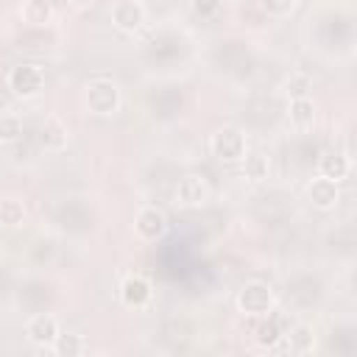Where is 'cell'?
Listing matches in <instances>:
<instances>
[{
    "label": "cell",
    "instance_id": "obj_1",
    "mask_svg": "<svg viewBox=\"0 0 357 357\" xmlns=\"http://www.w3.org/2000/svg\"><path fill=\"white\" fill-rule=\"evenodd\" d=\"M81 103H84V112L92 114V117H112L123 106V92H120L114 78H103L100 75V78L86 81Z\"/></svg>",
    "mask_w": 357,
    "mask_h": 357
},
{
    "label": "cell",
    "instance_id": "obj_2",
    "mask_svg": "<svg viewBox=\"0 0 357 357\" xmlns=\"http://www.w3.org/2000/svg\"><path fill=\"white\" fill-rule=\"evenodd\" d=\"M6 84L11 89V95L17 100H33L45 92V67L36 64V61H22V64H14L6 75Z\"/></svg>",
    "mask_w": 357,
    "mask_h": 357
},
{
    "label": "cell",
    "instance_id": "obj_3",
    "mask_svg": "<svg viewBox=\"0 0 357 357\" xmlns=\"http://www.w3.org/2000/svg\"><path fill=\"white\" fill-rule=\"evenodd\" d=\"M237 312H243L245 318H265L273 307H276V293L268 282L251 279L237 290Z\"/></svg>",
    "mask_w": 357,
    "mask_h": 357
},
{
    "label": "cell",
    "instance_id": "obj_4",
    "mask_svg": "<svg viewBox=\"0 0 357 357\" xmlns=\"http://www.w3.org/2000/svg\"><path fill=\"white\" fill-rule=\"evenodd\" d=\"M209 153L223 165H237L248 153V142L243 128L237 126H220L209 137Z\"/></svg>",
    "mask_w": 357,
    "mask_h": 357
},
{
    "label": "cell",
    "instance_id": "obj_5",
    "mask_svg": "<svg viewBox=\"0 0 357 357\" xmlns=\"http://www.w3.org/2000/svg\"><path fill=\"white\" fill-rule=\"evenodd\" d=\"M209 195H212L209 181H206L201 173H187V176H181L178 184H176V192H173L178 209H201V206H206Z\"/></svg>",
    "mask_w": 357,
    "mask_h": 357
},
{
    "label": "cell",
    "instance_id": "obj_6",
    "mask_svg": "<svg viewBox=\"0 0 357 357\" xmlns=\"http://www.w3.org/2000/svg\"><path fill=\"white\" fill-rule=\"evenodd\" d=\"M167 231V215L153 206V204H145L137 209L134 215V234L145 243H153V240H162Z\"/></svg>",
    "mask_w": 357,
    "mask_h": 357
},
{
    "label": "cell",
    "instance_id": "obj_7",
    "mask_svg": "<svg viewBox=\"0 0 357 357\" xmlns=\"http://www.w3.org/2000/svg\"><path fill=\"white\" fill-rule=\"evenodd\" d=\"M304 195L310 201L312 209L318 212H332L337 204H340V184L332 181V178H324V176H315L304 184Z\"/></svg>",
    "mask_w": 357,
    "mask_h": 357
},
{
    "label": "cell",
    "instance_id": "obj_8",
    "mask_svg": "<svg viewBox=\"0 0 357 357\" xmlns=\"http://www.w3.org/2000/svg\"><path fill=\"white\" fill-rule=\"evenodd\" d=\"M120 301L128 310H145L153 301V282L142 273H128L120 282Z\"/></svg>",
    "mask_w": 357,
    "mask_h": 357
},
{
    "label": "cell",
    "instance_id": "obj_9",
    "mask_svg": "<svg viewBox=\"0 0 357 357\" xmlns=\"http://www.w3.org/2000/svg\"><path fill=\"white\" fill-rule=\"evenodd\" d=\"M109 17L120 33H137L145 25V6L139 0H114Z\"/></svg>",
    "mask_w": 357,
    "mask_h": 357
},
{
    "label": "cell",
    "instance_id": "obj_10",
    "mask_svg": "<svg viewBox=\"0 0 357 357\" xmlns=\"http://www.w3.org/2000/svg\"><path fill=\"white\" fill-rule=\"evenodd\" d=\"M59 332H61V326H59L56 315H50V312H36L25 321V337L39 349H50L53 340L59 337Z\"/></svg>",
    "mask_w": 357,
    "mask_h": 357
},
{
    "label": "cell",
    "instance_id": "obj_11",
    "mask_svg": "<svg viewBox=\"0 0 357 357\" xmlns=\"http://www.w3.org/2000/svg\"><path fill=\"white\" fill-rule=\"evenodd\" d=\"M315 170H318V176L332 178V181L340 184V181L351 173V159H349L343 151H324V153L318 156V162H315Z\"/></svg>",
    "mask_w": 357,
    "mask_h": 357
},
{
    "label": "cell",
    "instance_id": "obj_12",
    "mask_svg": "<svg viewBox=\"0 0 357 357\" xmlns=\"http://www.w3.org/2000/svg\"><path fill=\"white\" fill-rule=\"evenodd\" d=\"M287 120H290V126L296 128V131H310L312 126H315V120H318V106H315V100L307 95V98H293L290 103H287Z\"/></svg>",
    "mask_w": 357,
    "mask_h": 357
},
{
    "label": "cell",
    "instance_id": "obj_13",
    "mask_svg": "<svg viewBox=\"0 0 357 357\" xmlns=\"http://www.w3.org/2000/svg\"><path fill=\"white\" fill-rule=\"evenodd\" d=\"M282 340H284V349H287L290 354H312L315 346H318V335H315V329H312L310 324H296V326H290Z\"/></svg>",
    "mask_w": 357,
    "mask_h": 357
},
{
    "label": "cell",
    "instance_id": "obj_14",
    "mask_svg": "<svg viewBox=\"0 0 357 357\" xmlns=\"http://www.w3.org/2000/svg\"><path fill=\"white\" fill-rule=\"evenodd\" d=\"M284 324H282V318L279 315H273V310L265 315V321H259L257 324V329H254V343L259 346V349H276L279 343H282V337H284Z\"/></svg>",
    "mask_w": 357,
    "mask_h": 357
},
{
    "label": "cell",
    "instance_id": "obj_15",
    "mask_svg": "<svg viewBox=\"0 0 357 357\" xmlns=\"http://www.w3.org/2000/svg\"><path fill=\"white\" fill-rule=\"evenodd\" d=\"M39 139L47 151H61L67 142H70V128L61 117L56 114H47L45 123H42V131H39Z\"/></svg>",
    "mask_w": 357,
    "mask_h": 357
},
{
    "label": "cell",
    "instance_id": "obj_16",
    "mask_svg": "<svg viewBox=\"0 0 357 357\" xmlns=\"http://www.w3.org/2000/svg\"><path fill=\"white\" fill-rule=\"evenodd\" d=\"M56 17V8L50 6V0H25L20 6V20L25 25H33V28H45L50 25Z\"/></svg>",
    "mask_w": 357,
    "mask_h": 357
},
{
    "label": "cell",
    "instance_id": "obj_17",
    "mask_svg": "<svg viewBox=\"0 0 357 357\" xmlns=\"http://www.w3.org/2000/svg\"><path fill=\"white\" fill-rule=\"evenodd\" d=\"M25 218H28V206L22 198H17V195L0 198V226L3 229H17L25 223Z\"/></svg>",
    "mask_w": 357,
    "mask_h": 357
},
{
    "label": "cell",
    "instance_id": "obj_18",
    "mask_svg": "<svg viewBox=\"0 0 357 357\" xmlns=\"http://www.w3.org/2000/svg\"><path fill=\"white\" fill-rule=\"evenodd\" d=\"M237 165H240V170H243V178H248V181H254V184H259V181H265V178L271 176V159H268L265 153H259V151L245 153Z\"/></svg>",
    "mask_w": 357,
    "mask_h": 357
},
{
    "label": "cell",
    "instance_id": "obj_19",
    "mask_svg": "<svg viewBox=\"0 0 357 357\" xmlns=\"http://www.w3.org/2000/svg\"><path fill=\"white\" fill-rule=\"evenodd\" d=\"M50 351L56 357H81L86 351V340H84V335H75V332H59Z\"/></svg>",
    "mask_w": 357,
    "mask_h": 357
},
{
    "label": "cell",
    "instance_id": "obj_20",
    "mask_svg": "<svg viewBox=\"0 0 357 357\" xmlns=\"http://www.w3.org/2000/svg\"><path fill=\"white\" fill-rule=\"evenodd\" d=\"M22 137V117L17 112H0V145H14Z\"/></svg>",
    "mask_w": 357,
    "mask_h": 357
},
{
    "label": "cell",
    "instance_id": "obj_21",
    "mask_svg": "<svg viewBox=\"0 0 357 357\" xmlns=\"http://www.w3.org/2000/svg\"><path fill=\"white\" fill-rule=\"evenodd\" d=\"M282 89H284V95H287L290 100H293V98H307L310 89H312V78H310L307 73H301V70H293V73L284 78Z\"/></svg>",
    "mask_w": 357,
    "mask_h": 357
},
{
    "label": "cell",
    "instance_id": "obj_22",
    "mask_svg": "<svg viewBox=\"0 0 357 357\" xmlns=\"http://www.w3.org/2000/svg\"><path fill=\"white\" fill-rule=\"evenodd\" d=\"M257 6L268 17H273V20H287V17L296 14V8L301 6V0H257Z\"/></svg>",
    "mask_w": 357,
    "mask_h": 357
},
{
    "label": "cell",
    "instance_id": "obj_23",
    "mask_svg": "<svg viewBox=\"0 0 357 357\" xmlns=\"http://www.w3.org/2000/svg\"><path fill=\"white\" fill-rule=\"evenodd\" d=\"M67 6H73V8L84 11V8H92V6H95V0H67Z\"/></svg>",
    "mask_w": 357,
    "mask_h": 357
}]
</instances>
